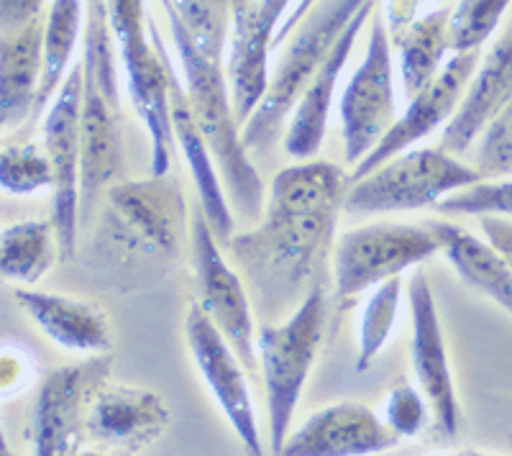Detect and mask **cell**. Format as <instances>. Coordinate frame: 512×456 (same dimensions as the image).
Here are the masks:
<instances>
[{
  "mask_svg": "<svg viewBox=\"0 0 512 456\" xmlns=\"http://www.w3.org/2000/svg\"><path fill=\"white\" fill-rule=\"evenodd\" d=\"M349 185L326 159H300L274 175L262 223L228 241L264 303L282 308L310 293L305 285L326 257Z\"/></svg>",
  "mask_w": 512,
  "mask_h": 456,
  "instance_id": "6da1fadb",
  "label": "cell"
},
{
  "mask_svg": "<svg viewBox=\"0 0 512 456\" xmlns=\"http://www.w3.org/2000/svg\"><path fill=\"white\" fill-rule=\"evenodd\" d=\"M364 3L367 0H318L308 16L297 24V29L287 39L290 47L285 49L280 65L269 80L267 95L241 129L249 152L274 144L287 116L295 111L303 90L308 88L315 72L326 62L336 41L341 39L351 18Z\"/></svg>",
  "mask_w": 512,
  "mask_h": 456,
  "instance_id": "7a4b0ae2",
  "label": "cell"
},
{
  "mask_svg": "<svg viewBox=\"0 0 512 456\" xmlns=\"http://www.w3.org/2000/svg\"><path fill=\"white\" fill-rule=\"evenodd\" d=\"M116 34L126 85L139 118L152 139V175H167L175 147L172 129V85L169 54L162 36L149 21L144 0H105Z\"/></svg>",
  "mask_w": 512,
  "mask_h": 456,
  "instance_id": "3957f363",
  "label": "cell"
},
{
  "mask_svg": "<svg viewBox=\"0 0 512 456\" xmlns=\"http://www.w3.org/2000/svg\"><path fill=\"white\" fill-rule=\"evenodd\" d=\"M323 328H326V293L323 287L315 285L295 305L290 318L256 331V354L267 387L269 449L274 454H282V446L290 436L292 416L318 357Z\"/></svg>",
  "mask_w": 512,
  "mask_h": 456,
  "instance_id": "277c9868",
  "label": "cell"
},
{
  "mask_svg": "<svg viewBox=\"0 0 512 456\" xmlns=\"http://www.w3.org/2000/svg\"><path fill=\"white\" fill-rule=\"evenodd\" d=\"M190 106L203 129L208 147L216 157L223 185L231 203L239 205L249 218H262L264 182L249 159V149L241 136V123L233 111L231 88L223 62L192 49H177Z\"/></svg>",
  "mask_w": 512,
  "mask_h": 456,
  "instance_id": "5b68a950",
  "label": "cell"
},
{
  "mask_svg": "<svg viewBox=\"0 0 512 456\" xmlns=\"http://www.w3.org/2000/svg\"><path fill=\"white\" fill-rule=\"evenodd\" d=\"M479 180L482 175L477 167L459 162L456 154L446 149H408L359 180H351L344 211L351 216L420 211Z\"/></svg>",
  "mask_w": 512,
  "mask_h": 456,
  "instance_id": "8992f818",
  "label": "cell"
},
{
  "mask_svg": "<svg viewBox=\"0 0 512 456\" xmlns=\"http://www.w3.org/2000/svg\"><path fill=\"white\" fill-rule=\"evenodd\" d=\"M441 252L433 228L408 223H372L338 236L333 246L336 298L351 300L369 287L418 267Z\"/></svg>",
  "mask_w": 512,
  "mask_h": 456,
  "instance_id": "52a82bcc",
  "label": "cell"
},
{
  "mask_svg": "<svg viewBox=\"0 0 512 456\" xmlns=\"http://www.w3.org/2000/svg\"><path fill=\"white\" fill-rule=\"evenodd\" d=\"M338 116H341V136H344V157L349 164H359L395 126L397 103L392 39L382 16L372 18L367 54L341 93Z\"/></svg>",
  "mask_w": 512,
  "mask_h": 456,
  "instance_id": "ba28073f",
  "label": "cell"
},
{
  "mask_svg": "<svg viewBox=\"0 0 512 456\" xmlns=\"http://www.w3.org/2000/svg\"><path fill=\"white\" fill-rule=\"evenodd\" d=\"M41 141L54 167L52 221L59 257L72 259L82 218V65L75 62L44 116Z\"/></svg>",
  "mask_w": 512,
  "mask_h": 456,
  "instance_id": "9c48e42d",
  "label": "cell"
},
{
  "mask_svg": "<svg viewBox=\"0 0 512 456\" xmlns=\"http://www.w3.org/2000/svg\"><path fill=\"white\" fill-rule=\"evenodd\" d=\"M113 359L108 351L85 362L52 369L36 395L34 405V454L70 456L85 444L90 408L100 387L111 380Z\"/></svg>",
  "mask_w": 512,
  "mask_h": 456,
  "instance_id": "30bf717a",
  "label": "cell"
},
{
  "mask_svg": "<svg viewBox=\"0 0 512 456\" xmlns=\"http://www.w3.org/2000/svg\"><path fill=\"white\" fill-rule=\"evenodd\" d=\"M192 259H195V275L200 287V305L223 331L236 354L244 362L246 372H254L259 364L256 354V331L254 316H251L249 295L241 282V277L231 269L226 257L221 254V241L213 234L205 211L198 208L192 211Z\"/></svg>",
  "mask_w": 512,
  "mask_h": 456,
  "instance_id": "8fae6325",
  "label": "cell"
},
{
  "mask_svg": "<svg viewBox=\"0 0 512 456\" xmlns=\"http://www.w3.org/2000/svg\"><path fill=\"white\" fill-rule=\"evenodd\" d=\"M185 336L200 377L208 385L210 395L216 398L218 408L223 410V416L228 418L241 444L251 454H264L262 433H259V423H256L244 362L231 346V341L223 336L221 328L210 321L200 303L190 305V310H187Z\"/></svg>",
  "mask_w": 512,
  "mask_h": 456,
  "instance_id": "7c38bea8",
  "label": "cell"
},
{
  "mask_svg": "<svg viewBox=\"0 0 512 456\" xmlns=\"http://www.w3.org/2000/svg\"><path fill=\"white\" fill-rule=\"evenodd\" d=\"M113 234L141 252L175 257L185 231V195L167 175L123 180L108 188Z\"/></svg>",
  "mask_w": 512,
  "mask_h": 456,
  "instance_id": "4fadbf2b",
  "label": "cell"
},
{
  "mask_svg": "<svg viewBox=\"0 0 512 456\" xmlns=\"http://www.w3.org/2000/svg\"><path fill=\"white\" fill-rule=\"evenodd\" d=\"M479 52L482 49L451 54L443 70L436 75V80L428 82L415 98H410L405 113L397 116L395 126L384 134V139L356 164L349 180H359L367 172H372L374 167L384 164L395 154L408 152L425 136H431L433 131L446 126L454 118V113L459 111L461 98H464L466 88L472 82L474 70H477L479 59H482Z\"/></svg>",
  "mask_w": 512,
  "mask_h": 456,
  "instance_id": "5bb4252c",
  "label": "cell"
},
{
  "mask_svg": "<svg viewBox=\"0 0 512 456\" xmlns=\"http://www.w3.org/2000/svg\"><path fill=\"white\" fill-rule=\"evenodd\" d=\"M410 316H413V372L418 387L433 410V428L441 439H451L459 431L461 410L456 400L454 375L448 362L446 344H443L441 321H438L436 298H433L431 282L423 269H415L408 285Z\"/></svg>",
  "mask_w": 512,
  "mask_h": 456,
  "instance_id": "9a60e30c",
  "label": "cell"
},
{
  "mask_svg": "<svg viewBox=\"0 0 512 456\" xmlns=\"http://www.w3.org/2000/svg\"><path fill=\"white\" fill-rule=\"evenodd\" d=\"M397 436L384 418L361 403H336L320 408L282 446L287 456H367L387 451Z\"/></svg>",
  "mask_w": 512,
  "mask_h": 456,
  "instance_id": "2e32d148",
  "label": "cell"
},
{
  "mask_svg": "<svg viewBox=\"0 0 512 456\" xmlns=\"http://www.w3.org/2000/svg\"><path fill=\"white\" fill-rule=\"evenodd\" d=\"M169 426V408L154 390L103 385L90 408L85 439L123 451H141Z\"/></svg>",
  "mask_w": 512,
  "mask_h": 456,
  "instance_id": "e0dca14e",
  "label": "cell"
},
{
  "mask_svg": "<svg viewBox=\"0 0 512 456\" xmlns=\"http://www.w3.org/2000/svg\"><path fill=\"white\" fill-rule=\"evenodd\" d=\"M374 8H377V0H367L356 11V16L351 18V24L346 26L341 39L336 41V47L331 49L326 62L320 65V70L315 72L310 85L303 90L300 100H297L295 111H292L290 121H287L290 126H287L285 134V152L292 159H315V154L323 147L328 113H331L338 77H341L351 52H354V44L359 39L361 29L367 26L369 18H374Z\"/></svg>",
  "mask_w": 512,
  "mask_h": 456,
  "instance_id": "ac0fdd59",
  "label": "cell"
},
{
  "mask_svg": "<svg viewBox=\"0 0 512 456\" xmlns=\"http://www.w3.org/2000/svg\"><path fill=\"white\" fill-rule=\"evenodd\" d=\"M512 98V24L500 34L487 54L479 59L472 82L461 98L459 111L443 126L441 149L464 154L479 139L487 123Z\"/></svg>",
  "mask_w": 512,
  "mask_h": 456,
  "instance_id": "d6986e66",
  "label": "cell"
},
{
  "mask_svg": "<svg viewBox=\"0 0 512 456\" xmlns=\"http://www.w3.org/2000/svg\"><path fill=\"white\" fill-rule=\"evenodd\" d=\"M272 39L274 31L264 24L259 0H233L226 75L241 129L267 95Z\"/></svg>",
  "mask_w": 512,
  "mask_h": 456,
  "instance_id": "ffe728a7",
  "label": "cell"
},
{
  "mask_svg": "<svg viewBox=\"0 0 512 456\" xmlns=\"http://www.w3.org/2000/svg\"><path fill=\"white\" fill-rule=\"evenodd\" d=\"M169 85H172V129H175V141L180 144L185 162L192 172L195 188H198L200 208L205 211L213 234L218 241H231L233 236V216L228 208L226 190H223V177L218 170L216 157L210 152L208 139H205L203 129H200L195 111L187 98L185 82L177 77L175 67L169 62Z\"/></svg>",
  "mask_w": 512,
  "mask_h": 456,
  "instance_id": "44dd1931",
  "label": "cell"
},
{
  "mask_svg": "<svg viewBox=\"0 0 512 456\" xmlns=\"http://www.w3.org/2000/svg\"><path fill=\"white\" fill-rule=\"evenodd\" d=\"M13 295L26 316L62 349L77 354H103L111 349V321L98 305L26 287Z\"/></svg>",
  "mask_w": 512,
  "mask_h": 456,
  "instance_id": "7402d4cb",
  "label": "cell"
},
{
  "mask_svg": "<svg viewBox=\"0 0 512 456\" xmlns=\"http://www.w3.org/2000/svg\"><path fill=\"white\" fill-rule=\"evenodd\" d=\"M44 24L47 13L6 31L0 47V121L6 129L31 121L44 75Z\"/></svg>",
  "mask_w": 512,
  "mask_h": 456,
  "instance_id": "603a6c76",
  "label": "cell"
},
{
  "mask_svg": "<svg viewBox=\"0 0 512 456\" xmlns=\"http://www.w3.org/2000/svg\"><path fill=\"white\" fill-rule=\"evenodd\" d=\"M428 226L441 244L443 257L459 272L461 280L477 293L495 300L512 316V267L495 246L451 221H433Z\"/></svg>",
  "mask_w": 512,
  "mask_h": 456,
  "instance_id": "cb8c5ba5",
  "label": "cell"
},
{
  "mask_svg": "<svg viewBox=\"0 0 512 456\" xmlns=\"http://www.w3.org/2000/svg\"><path fill=\"white\" fill-rule=\"evenodd\" d=\"M451 11L436 8L413 21L410 29L397 41H392L400 52V82L405 98H415L428 82L436 80L446 59L451 57V36H448Z\"/></svg>",
  "mask_w": 512,
  "mask_h": 456,
  "instance_id": "d4e9b609",
  "label": "cell"
},
{
  "mask_svg": "<svg viewBox=\"0 0 512 456\" xmlns=\"http://www.w3.org/2000/svg\"><path fill=\"white\" fill-rule=\"evenodd\" d=\"M88 0H52L44 24V75L31 121H39L41 111L52 106L54 95L62 88L64 77L72 70V57L77 52L80 36L85 34Z\"/></svg>",
  "mask_w": 512,
  "mask_h": 456,
  "instance_id": "484cf974",
  "label": "cell"
},
{
  "mask_svg": "<svg viewBox=\"0 0 512 456\" xmlns=\"http://www.w3.org/2000/svg\"><path fill=\"white\" fill-rule=\"evenodd\" d=\"M175 49H192L223 62L231 36L233 0H159Z\"/></svg>",
  "mask_w": 512,
  "mask_h": 456,
  "instance_id": "4316f807",
  "label": "cell"
},
{
  "mask_svg": "<svg viewBox=\"0 0 512 456\" xmlns=\"http://www.w3.org/2000/svg\"><path fill=\"white\" fill-rule=\"evenodd\" d=\"M59 257L54 221H18L0 234V272L18 285H34Z\"/></svg>",
  "mask_w": 512,
  "mask_h": 456,
  "instance_id": "83f0119b",
  "label": "cell"
},
{
  "mask_svg": "<svg viewBox=\"0 0 512 456\" xmlns=\"http://www.w3.org/2000/svg\"><path fill=\"white\" fill-rule=\"evenodd\" d=\"M402 290H405V282H402V275H397L374 287L372 295H369L359 318L356 372H364L390 341L392 331H395L397 313H400Z\"/></svg>",
  "mask_w": 512,
  "mask_h": 456,
  "instance_id": "f1b7e54d",
  "label": "cell"
},
{
  "mask_svg": "<svg viewBox=\"0 0 512 456\" xmlns=\"http://www.w3.org/2000/svg\"><path fill=\"white\" fill-rule=\"evenodd\" d=\"M0 185L21 198L54 190V167L44 144H3Z\"/></svg>",
  "mask_w": 512,
  "mask_h": 456,
  "instance_id": "f546056e",
  "label": "cell"
},
{
  "mask_svg": "<svg viewBox=\"0 0 512 456\" xmlns=\"http://www.w3.org/2000/svg\"><path fill=\"white\" fill-rule=\"evenodd\" d=\"M510 6L512 0H459L448 21L451 54L482 49L500 29Z\"/></svg>",
  "mask_w": 512,
  "mask_h": 456,
  "instance_id": "4dcf8cb0",
  "label": "cell"
},
{
  "mask_svg": "<svg viewBox=\"0 0 512 456\" xmlns=\"http://www.w3.org/2000/svg\"><path fill=\"white\" fill-rule=\"evenodd\" d=\"M441 216H505L512 218V175L497 180H479L469 188L446 195L433 205Z\"/></svg>",
  "mask_w": 512,
  "mask_h": 456,
  "instance_id": "1f68e13d",
  "label": "cell"
},
{
  "mask_svg": "<svg viewBox=\"0 0 512 456\" xmlns=\"http://www.w3.org/2000/svg\"><path fill=\"white\" fill-rule=\"evenodd\" d=\"M477 147V172L482 180L512 175V98L479 134Z\"/></svg>",
  "mask_w": 512,
  "mask_h": 456,
  "instance_id": "d6a6232c",
  "label": "cell"
},
{
  "mask_svg": "<svg viewBox=\"0 0 512 456\" xmlns=\"http://www.w3.org/2000/svg\"><path fill=\"white\" fill-rule=\"evenodd\" d=\"M382 418L397 436L415 439L428 428V423H433V410L420 387L400 385L384 400Z\"/></svg>",
  "mask_w": 512,
  "mask_h": 456,
  "instance_id": "836d02e7",
  "label": "cell"
},
{
  "mask_svg": "<svg viewBox=\"0 0 512 456\" xmlns=\"http://www.w3.org/2000/svg\"><path fill=\"white\" fill-rule=\"evenodd\" d=\"M425 6L428 0H384V24L390 31V39H400L405 29L413 26L415 18L423 16Z\"/></svg>",
  "mask_w": 512,
  "mask_h": 456,
  "instance_id": "e575fe53",
  "label": "cell"
},
{
  "mask_svg": "<svg viewBox=\"0 0 512 456\" xmlns=\"http://www.w3.org/2000/svg\"><path fill=\"white\" fill-rule=\"evenodd\" d=\"M52 0H0V21L3 31L18 29V26L29 24L34 18L44 16V8Z\"/></svg>",
  "mask_w": 512,
  "mask_h": 456,
  "instance_id": "d590c367",
  "label": "cell"
},
{
  "mask_svg": "<svg viewBox=\"0 0 512 456\" xmlns=\"http://www.w3.org/2000/svg\"><path fill=\"white\" fill-rule=\"evenodd\" d=\"M482 236L495 246L512 267V218L482 216Z\"/></svg>",
  "mask_w": 512,
  "mask_h": 456,
  "instance_id": "8d00e7d4",
  "label": "cell"
},
{
  "mask_svg": "<svg viewBox=\"0 0 512 456\" xmlns=\"http://www.w3.org/2000/svg\"><path fill=\"white\" fill-rule=\"evenodd\" d=\"M315 3H318V0H297L295 6H292L290 11H287V16L282 18V24L277 26V31H274L272 52H274V49H280L282 44H285V41L290 39L292 31H295V29H297V24H300V21H303V18L308 16L310 8H313Z\"/></svg>",
  "mask_w": 512,
  "mask_h": 456,
  "instance_id": "74e56055",
  "label": "cell"
},
{
  "mask_svg": "<svg viewBox=\"0 0 512 456\" xmlns=\"http://www.w3.org/2000/svg\"><path fill=\"white\" fill-rule=\"evenodd\" d=\"M295 3L297 0H259V11H262L264 24L272 31H277V26L282 24V18L287 16V11H290Z\"/></svg>",
  "mask_w": 512,
  "mask_h": 456,
  "instance_id": "f35d334b",
  "label": "cell"
}]
</instances>
